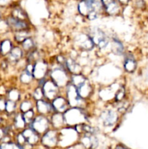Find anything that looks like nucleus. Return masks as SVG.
<instances>
[{"label": "nucleus", "instance_id": "obj_20", "mask_svg": "<svg viewBox=\"0 0 148 149\" xmlns=\"http://www.w3.org/2000/svg\"><path fill=\"white\" fill-rule=\"evenodd\" d=\"M18 79L20 84L23 87H30L33 84V82L36 81L33 78L32 74L28 72L24 68L22 69V71H20V74H19Z\"/></svg>", "mask_w": 148, "mask_h": 149}, {"label": "nucleus", "instance_id": "obj_23", "mask_svg": "<svg viewBox=\"0 0 148 149\" xmlns=\"http://www.w3.org/2000/svg\"><path fill=\"white\" fill-rule=\"evenodd\" d=\"M20 45L22 49H23L26 55L37 48V44H36V39L33 38V36L26 38Z\"/></svg>", "mask_w": 148, "mask_h": 149}, {"label": "nucleus", "instance_id": "obj_40", "mask_svg": "<svg viewBox=\"0 0 148 149\" xmlns=\"http://www.w3.org/2000/svg\"><path fill=\"white\" fill-rule=\"evenodd\" d=\"M1 18V13H0V19Z\"/></svg>", "mask_w": 148, "mask_h": 149}, {"label": "nucleus", "instance_id": "obj_4", "mask_svg": "<svg viewBox=\"0 0 148 149\" xmlns=\"http://www.w3.org/2000/svg\"><path fill=\"white\" fill-rule=\"evenodd\" d=\"M86 32L94 42L96 48L100 51H104L108 47H110L111 38L102 29L97 26L91 27Z\"/></svg>", "mask_w": 148, "mask_h": 149}, {"label": "nucleus", "instance_id": "obj_18", "mask_svg": "<svg viewBox=\"0 0 148 149\" xmlns=\"http://www.w3.org/2000/svg\"><path fill=\"white\" fill-rule=\"evenodd\" d=\"M110 52L116 56H123L126 51L123 42L120 39L113 36L110 41Z\"/></svg>", "mask_w": 148, "mask_h": 149}, {"label": "nucleus", "instance_id": "obj_19", "mask_svg": "<svg viewBox=\"0 0 148 149\" xmlns=\"http://www.w3.org/2000/svg\"><path fill=\"white\" fill-rule=\"evenodd\" d=\"M65 67L71 74H79V73H82L83 71V67L77 61V58H73L70 55L67 56Z\"/></svg>", "mask_w": 148, "mask_h": 149}, {"label": "nucleus", "instance_id": "obj_12", "mask_svg": "<svg viewBox=\"0 0 148 149\" xmlns=\"http://www.w3.org/2000/svg\"><path fill=\"white\" fill-rule=\"evenodd\" d=\"M6 57V59L9 63L12 65H17L23 58H25L26 54L20 45H14L12 50Z\"/></svg>", "mask_w": 148, "mask_h": 149}, {"label": "nucleus", "instance_id": "obj_11", "mask_svg": "<svg viewBox=\"0 0 148 149\" xmlns=\"http://www.w3.org/2000/svg\"><path fill=\"white\" fill-rule=\"evenodd\" d=\"M78 95L80 97L83 99L86 100H91V97L95 93V87H94L93 81L90 80L89 79L86 80L84 83L77 87Z\"/></svg>", "mask_w": 148, "mask_h": 149}, {"label": "nucleus", "instance_id": "obj_35", "mask_svg": "<svg viewBox=\"0 0 148 149\" xmlns=\"http://www.w3.org/2000/svg\"><path fill=\"white\" fill-rule=\"evenodd\" d=\"M7 97H0V113H5Z\"/></svg>", "mask_w": 148, "mask_h": 149}, {"label": "nucleus", "instance_id": "obj_9", "mask_svg": "<svg viewBox=\"0 0 148 149\" xmlns=\"http://www.w3.org/2000/svg\"><path fill=\"white\" fill-rule=\"evenodd\" d=\"M49 63L45 58H41L33 63V77L36 81H41L48 77Z\"/></svg>", "mask_w": 148, "mask_h": 149}, {"label": "nucleus", "instance_id": "obj_32", "mask_svg": "<svg viewBox=\"0 0 148 149\" xmlns=\"http://www.w3.org/2000/svg\"><path fill=\"white\" fill-rule=\"evenodd\" d=\"M36 114H37V113H36V110H35V108L33 109H30V110L28 111L25 112V113H23V116L25 119V122H26L28 126V125L30 124V122L33 121V119H34V117L36 116Z\"/></svg>", "mask_w": 148, "mask_h": 149}, {"label": "nucleus", "instance_id": "obj_34", "mask_svg": "<svg viewBox=\"0 0 148 149\" xmlns=\"http://www.w3.org/2000/svg\"><path fill=\"white\" fill-rule=\"evenodd\" d=\"M1 149H20L18 145H16L14 143H4L1 146Z\"/></svg>", "mask_w": 148, "mask_h": 149}, {"label": "nucleus", "instance_id": "obj_2", "mask_svg": "<svg viewBox=\"0 0 148 149\" xmlns=\"http://www.w3.org/2000/svg\"><path fill=\"white\" fill-rule=\"evenodd\" d=\"M121 116L113 104H105L97 115V119L104 127L112 128L118 123Z\"/></svg>", "mask_w": 148, "mask_h": 149}, {"label": "nucleus", "instance_id": "obj_36", "mask_svg": "<svg viewBox=\"0 0 148 149\" xmlns=\"http://www.w3.org/2000/svg\"><path fill=\"white\" fill-rule=\"evenodd\" d=\"M5 135V132H4V128L0 127V141H1V139H3V138H4Z\"/></svg>", "mask_w": 148, "mask_h": 149}, {"label": "nucleus", "instance_id": "obj_1", "mask_svg": "<svg viewBox=\"0 0 148 149\" xmlns=\"http://www.w3.org/2000/svg\"><path fill=\"white\" fill-rule=\"evenodd\" d=\"M71 74L65 65H59L57 63H49L48 77L51 79L61 90H64L67 85L71 82Z\"/></svg>", "mask_w": 148, "mask_h": 149}, {"label": "nucleus", "instance_id": "obj_27", "mask_svg": "<svg viewBox=\"0 0 148 149\" xmlns=\"http://www.w3.org/2000/svg\"><path fill=\"white\" fill-rule=\"evenodd\" d=\"M89 79V77L85 75L83 73H79V74H71V83L75 86L76 87H79L81 84L85 82Z\"/></svg>", "mask_w": 148, "mask_h": 149}, {"label": "nucleus", "instance_id": "obj_14", "mask_svg": "<svg viewBox=\"0 0 148 149\" xmlns=\"http://www.w3.org/2000/svg\"><path fill=\"white\" fill-rule=\"evenodd\" d=\"M51 103H52L54 111L59 113H64L71 107L64 93L57 96L55 99L51 101Z\"/></svg>", "mask_w": 148, "mask_h": 149}, {"label": "nucleus", "instance_id": "obj_7", "mask_svg": "<svg viewBox=\"0 0 148 149\" xmlns=\"http://www.w3.org/2000/svg\"><path fill=\"white\" fill-rule=\"evenodd\" d=\"M41 86L43 90L44 98L49 101H52L57 96L63 93V92L62 93V90H61L49 77L45 79Z\"/></svg>", "mask_w": 148, "mask_h": 149}, {"label": "nucleus", "instance_id": "obj_24", "mask_svg": "<svg viewBox=\"0 0 148 149\" xmlns=\"http://www.w3.org/2000/svg\"><path fill=\"white\" fill-rule=\"evenodd\" d=\"M12 120H13V125L15 127L17 130H24L28 126L26 122H25V119L23 118V113L21 112L18 111L16 112L14 115L12 116Z\"/></svg>", "mask_w": 148, "mask_h": 149}, {"label": "nucleus", "instance_id": "obj_41", "mask_svg": "<svg viewBox=\"0 0 148 149\" xmlns=\"http://www.w3.org/2000/svg\"><path fill=\"white\" fill-rule=\"evenodd\" d=\"M0 149H1V146H0Z\"/></svg>", "mask_w": 148, "mask_h": 149}, {"label": "nucleus", "instance_id": "obj_38", "mask_svg": "<svg viewBox=\"0 0 148 149\" xmlns=\"http://www.w3.org/2000/svg\"><path fill=\"white\" fill-rule=\"evenodd\" d=\"M116 149H126V148H125L124 147H122V146H118V147H117V148H116Z\"/></svg>", "mask_w": 148, "mask_h": 149}, {"label": "nucleus", "instance_id": "obj_3", "mask_svg": "<svg viewBox=\"0 0 148 149\" xmlns=\"http://www.w3.org/2000/svg\"><path fill=\"white\" fill-rule=\"evenodd\" d=\"M66 126L75 127L79 124L89 122L91 117L88 112V109L78 107H70L67 111L64 113Z\"/></svg>", "mask_w": 148, "mask_h": 149}, {"label": "nucleus", "instance_id": "obj_25", "mask_svg": "<svg viewBox=\"0 0 148 149\" xmlns=\"http://www.w3.org/2000/svg\"><path fill=\"white\" fill-rule=\"evenodd\" d=\"M6 96H7V99L12 100L17 103H20V100L23 98L21 90H19L18 88H15V87H12V88L8 90Z\"/></svg>", "mask_w": 148, "mask_h": 149}, {"label": "nucleus", "instance_id": "obj_6", "mask_svg": "<svg viewBox=\"0 0 148 149\" xmlns=\"http://www.w3.org/2000/svg\"><path fill=\"white\" fill-rule=\"evenodd\" d=\"M73 45L79 52H91L96 48L95 45L86 31H81L74 36Z\"/></svg>", "mask_w": 148, "mask_h": 149}, {"label": "nucleus", "instance_id": "obj_10", "mask_svg": "<svg viewBox=\"0 0 148 149\" xmlns=\"http://www.w3.org/2000/svg\"><path fill=\"white\" fill-rule=\"evenodd\" d=\"M10 30L12 32L20 31H30L32 30L30 26V23L28 20H20V19L15 18L12 15L8 16L6 18Z\"/></svg>", "mask_w": 148, "mask_h": 149}, {"label": "nucleus", "instance_id": "obj_31", "mask_svg": "<svg viewBox=\"0 0 148 149\" xmlns=\"http://www.w3.org/2000/svg\"><path fill=\"white\" fill-rule=\"evenodd\" d=\"M12 17H15V18L20 19V20H28V15L26 14V12L23 10H22L21 8H15L12 10L11 15ZM29 21V20H28Z\"/></svg>", "mask_w": 148, "mask_h": 149}, {"label": "nucleus", "instance_id": "obj_16", "mask_svg": "<svg viewBox=\"0 0 148 149\" xmlns=\"http://www.w3.org/2000/svg\"><path fill=\"white\" fill-rule=\"evenodd\" d=\"M49 120H50L51 127L53 129L59 130H61L65 127H66L64 113L56 111L53 112L49 116Z\"/></svg>", "mask_w": 148, "mask_h": 149}, {"label": "nucleus", "instance_id": "obj_22", "mask_svg": "<svg viewBox=\"0 0 148 149\" xmlns=\"http://www.w3.org/2000/svg\"><path fill=\"white\" fill-rule=\"evenodd\" d=\"M14 47L13 41L10 38H4L0 42V55L6 57Z\"/></svg>", "mask_w": 148, "mask_h": 149}, {"label": "nucleus", "instance_id": "obj_8", "mask_svg": "<svg viewBox=\"0 0 148 149\" xmlns=\"http://www.w3.org/2000/svg\"><path fill=\"white\" fill-rule=\"evenodd\" d=\"M28 126L32 128L36 133L39 135H43L50 129L51 124L49 116L36 114Z\"/></svg>", "mask_w": 148, "mask_h": 149}, {"label": "nucleus", "instance_id": "obj_21", "mask_svg": "<svg viewBox=\"0 0 148 149\" xmlns=\"http://www.w3.org/2000/svg\"><path fill=\"white\" fill-rule=\"evenodd\" d=\"M35 100L32 98L31 95L28 97H23L18 103V111L22 113L33 109L35 108Z\"/></svg>", "mask_w": 148, "mask_h": 149}, {"label": "nucleus", "instance_id": "obj_26", "mask_svg": "<svg viewBox=\"0 0 148 149\" xmlns=\"http://www.w3.org/2000/svg\"><path fill=\"white\" fill-rule=\"evenodd\" d=\"M33 36L32 30L30 31H20L13 32V41L17 45H20L26 38Z\"/></svg>", "mask_w": 148, "mask_h": 149}, {"label": "nucleus", "instance_id": "obj_37", "mask_svg": "<svg viewBox=\"0 0 148 149\" xmlns=\"http://www.w3.org/2000/svg\"><path fill=\"white\" fill-rule=\"evenodd\" d=\"M120 5H126L129 3V0H118Z\"/></svg>", "mask_w": 148, "mask_h": 149}, {"label": "nucleus", "instance_id": "obj_33", "mask_svg": "<svg viewBox=\"0 0 148 149\" xmlns=\"http://www.w3.org/2000/svg\"><path fill=\"white\" fill-rule=\"evenodd\" d=\"M12 32L6 19H0V35H4Z\"/></svg>", "mask_w": 148, "mask_h": 149}, {"label": "nucleus", "instance_id": "obj_13", "mask_svg": "<svg viewBox=\"0 0 148 149\" xmlns=\"http://www.w3.org/2000/svg\"><path fill=\"white\" fill-rule=\"evenodd\" d=\"M35 110L37 114L47 116H49L53 112H55L51 101L45 98L36 100L35 102Z\"/></svg>", "mask_w": 148, "mask_h": 149}, {"label": "nucleus", "instance_id": "obj_5", "mask_svg": "<svg viewBox=\"0 0 148 149\" xmlns=\"http://www.w3.org/2000/svg\"><path fill=\"white\" fill-rule=\"evenodd\" d=\"M63 91L64 95L66 97L71 107H78L88 109L89 101L80 97L75 86L70 82L65 87Z\"/></svg>", "mask_w": 148, "mask_h": 149}, {"label": "nucleus", "instance_id": "obj_15", "mask_svg": "<svg viewBox=\"0 0 148 149\" xmlns=\"http://www.w3.org/2000/svg\"><path fill=\"white\" fill-rule=\"evenodd\" d=\"M123 70L126 73L131 74L135 72L137 68V62L131 53H126L123 55Z\"/></svg>", "mask_w": 148, "mask_h": 149}, {"label": "nucleus", "instance_id": "obj_30", "mask_svg": "<svg viewBox=\"0 0 148 149\" xmlns=\"http://www.w3.org/2000/svg\"><path fill=\"white\" fill-rule=\"evenodd\" d=\"M78 14L80 15L82 17H85L87 16V15L89 14L91 10H90L89 7L88 6L87 3L86 2L85 0H81L79 3L78 4Z\"/></svg>", "mask_w": 148, "mask_h": 149}, {"label": "nucleus", "instance_id": "obj_39", "mask_svg": "<svg viewBox=\"0 0 148 149\" xmlns=\"http://www.w3.org/2000/svg\"><path fill=\"white\" fill-rule=\"evenodd\" d=\"M1 121H2V119H1V116H0V124L1 123Z\"/></svg>", "mask_w": 148, "mask_h": 149}, {"label": "nucleus", "instance_id": "obj_17", "mask_svg": "<svg viewBox=\"0 0 148 149\" xmlns=\"http://www.w3.org/2000/svg\"><path fill=\"white\" fill-rule=\"evenodd\" d=\"M57 130L52 128V130L49 129L46 131L45 133L43 134L41 141L46 146H53L57 143L58 140V132Z\"/></svg>", "mask_w": 148, "mask_h": 149}, {"label": "nucleus", "instance_id": "obj_28", "mask_svg": "<svg viewBox=\"0 0 148 149\" xmlns=\"http://www.w3.org/2000/svg\"><path fill=\"white\" fill-rule=\"evenodd\" d=\"M17 111H18V103L7 99L5 109L6 114L12 116Z\"/></svg>", "mask_w": 148, "mask_h": 149}, {"label": "nucleus", "instance_id": "obj_29", "mask_svg": "<svg viewBox=\"0 0 148 149\" xmlns=\"http://www.w3.org/2000/svg\"><path fill=\"white\" fill-rule=\"evenodd\" d=\"M30 95H31L32 98H33L35 101L44 98L41 86L36 84V85L32 89V91L30 92Z\"/></svg>", "mask_w": 148, "mask_h": 149}]
</instances>
